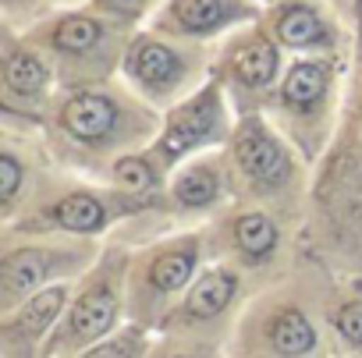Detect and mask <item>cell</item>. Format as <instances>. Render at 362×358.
Returning a JSON list of instances; mask_svg holds the SVG:
<instances>
[{"label":"cell","mask_w":362,"mask_h":358,"mask_svg":"<svg viewBox=\"0 0 362 358\" xmlns=\"http://www.w3.org/2000/svg\"><path fill=\"white\" fill-rule=\"evenodd\" d=\"M235 203L238 192H235L231 160L228 149H217L181 163L170 174L163 192V217L170 231H196V227H210Z\"/></svg>","instance_id":"ac0fdd59"},{"label":"cell","mask_w":362,"mask_h":358,"mask_svg":"<svg viewBox=\"0 0 362 358\" xmlns=\"http://www.w3.org/2000/svg\"><path fill=\"white\" fill-rule=\"evenodd\" d=\"M348 68L351 61L344 57H288L284 78L267 107L270 124L313 163V170L337 138Z\"/></svg>","instance_id":"8992f818"},{"label":"cell","mask_w":362,"mask_h":358,"mask_svg":"<svg viewBox=\"0 0 362 358\" xmlns=\"http://www.w3.org/2000/svg\"><path fill=\"white\" fill-rule=\"evenodd\" d=\"M302 256L323 263L334 277L362 280V18L355 25L341 128L313 170Z\"/></svg>","instance_id":"6da1fadb"},{"label":"cell","mask_w":362,"mask_h":358,"mask_svg":"<svg viewBox=\"0 0 362 358\" xmlns=\"http://www.w3.org/2000/svg\"><path fill=\"white\" fill-rule=\"evenodd\" d=\"M57 93L61 82L50 57L22 32L0 29V128L43 135Z\"/></svg>","instance_id":"9a60e30c"},{"label":"cell","mask_w":362,"mask_h":358,"mask_svg":"<svg viewBox=\"0 0 362 358\" xmlns=\"http://www.w3.org/2000/svg\"><path fill=\"white\" fill-rule=\"evenodd\" d=\"M206 234H210V256L217 263L238 266L259 287L281 280L302 259V227L252 203L228 206L206 227Z\"/></svg>","instance_id":"8fae6325"},{"label":"cell","mask_w":362,"mask_h":358,"mask_svg":"<svg viewBox=\"0 0 362 358\" xmlns=\"http://www.w3.org/2000/svg\"><path fill=\"white\" fill-rule=\"evenodd\" d=\"M146 358H231V351L199 344V340H185V337H170V333H156Z\"/></svg>","instance_id":"d4e9b609"},{"label":"cell","mask_w":362,"mask_h":358,"mask_svg":"<svg viewBox=\"0 0 362 358\" xmlns=\"http://www.w3.org/2000/svg\"><path fill=\"white\" fill-rule=\"evenodd\" d=\"M235 124H238V114H235L228 93L210 78L199 93L174 103L163 114L160 131H156L149 149L174 174L181 163H189V160H196L203 153L228 149V142L235 135Z\"/></svg>","instance_id":"2e32d148"},{"label":"cell","mask_w":362,"mask_h":358,"mask_svg":"<svg viewBox=\"0 0 362 358\" xmlns=\"http://www.w3.org/2000/svg\"><path fill=\"white\" fill-rule=\"evenodd\" d=\"M93 8H100L103 15H110L132 29H146L153 22V15L163 8V0H93Z\"/></svg>","instance_id":"4316f807"},{"label":"cell","mask_w":362,"mask_h":358,"mask_svg":"<svg viewBox=\"0 0 362 358\" xmlns=\"http://www.w3.org/2000/svg\"><path fill=\"white\" fill-rule=\"evenodd\" d=\"M167 181H170V170L153 156V149L128 153L103 174V185H110L124 196H139V199H163Z\"/></svg>","instance_id":"603a6c76"},{"label":"cell","mask_w":362,"mask_h":358,"mask_svg":"<svg viewBox=\"0 0 362 358\" xmlns=\"http://www.w3.org/2000/svg\"><path fill=\"white\" fill-rule=\"evenodd\" d=\"M267 8L256 0H163V8L153 15L149 29L185 40V43H203L217 47L231 32L259 22Z\"/></svg>","instance_id":"d6986e66"},{"label":"cell","mask_w":362,"mask_h":358,"mask_svg":"<svg viewBox=\"0 0 362 358\" xmlns=\"http://www.w3.org/2000/svg\"><path fill=\"white\" fill-rule=\"evenodd\" d=\"M330 270L309 256L291 273L267 284L245 309L231 340V358H316L323 344V294Z\"/></svg>","instance_id":"3957f363"},{"label":"cell","mask_w":362,"mask_h":358,"mask_svg":"<svg viewBox=\"0 0 362 358\" xmlns=\"http://www.w3.org/2000/svg\"><path fill=\"white\" fill-rule=\"evenodd\" d=\"M54 11H71V8H89L93 0H50Z\"/></svg>","instance_id":"83f0119b"},{"label":"cell","mask_w":362,"mask_h":358,"mask_svg":"<svg viewBox=\"0 0 362 358\" xmlns=\"http://www.w3.org/2000/svg\"><path fill=\"white\" fill-rule=\"evenodd\" d=\"M135 32L139 29L89 4L71 11H50L22 36L50 57L61 89H82L121 78V61Z\"/></svg>","instance_id":"52a82bcc"},{"label":"cell","mask_w":362,"mask_h":358,"mask_svg":"<svg viewBox=\"0 0 362 358\" xmlns=\"http://www.w3.org/2000/svg\"><path fill=\"white\" fill-rule=\"evenodd\" d=\"M263 25L288 57H344L355 50V22L337 0H281Z\"/></svg>","instance_id":"e0dca14e"},{"label":"cell","mask_w":362,"mask_h":358,"mask_svg":"<svg viewBox=\"0 0 362 358\" xmlns=\"http://www.w3.org/2000/svg\"><path fill=\"white\" fill-rule=\"evenodd\" d=\"M128 266H132V245L107 241L96 266L75 280L64 319L47 347V358H71L93 344L110 340L128 326Z\"/></svg>","instance_id":"9c48e42d"},{"label":"cell","mask_w":362,"mask_h":358,"mask_svg":"<svg viewBox=\"0 0 362 358\" xmlns=\"http://www.w3.org/2000/svg\"><path fill=\"white\" fill-rule=\"evenodd\" d=\"M54 11L50 0H0V29L29 32L36 22H43Z\"/></svg>","instance_id":"484cf974"},{"label":"cell","mask_w":362,"mask_h":358,"mask_svg":"<svg viewBox=\"0 0 362 358\" xmlns=\"http://www.w3.org/2000/svg\"><path fill=\"white\" fill-rule=\"evenodd\" d=\"M153 337H156V333H149V330L128 323V326H124L121 333H114L110 340L93 344V347H86V351H78V354H71V358H146L149 347H153Z\"/></svg>","instance_id":"cb8c5ba5"},{"label":"cell","mask_w":362,"mask_h":358,"mask_svg":"<svg viewBox=\"0 0 362 358\" xmlns=\"http://www.w3.org/2000/svg\"><path fill=\"white\" fill-rule=\"evenodd\" d=\"M259 8H274V4H281V0H256Z\"/></svg>","instance_id":"f1b7e54d"},{"label":"cell","mask_w":362,"mask_h":358,"mask_svg":"<svg viewBox=\"0 0 362 358\" xmlns=\"http://www.w3.org/2000/svg\"><path fill=\"white\" fill-rule=\"evenodd\" d=\"M214 57L217 47L185 43L146 25L132 36L124 50L121 82L153 110L167 114L174 103L189 100L214 78Z\"/></svg>","instance_id":"7c38bea8"},{"label":"cell","mask_w":362,"mask_h":358,"mask_svg":"<svg viewBox=\"0 0 362 358\" xmlns=\"http://www.w3.org/2000/svg\"><path fill=\"white\" fill-rule=\"evenodd\" d=\"M75 284H57L0 316V358H47Z\"/></svg>","instance_id":"44dd1931"},{"label":"cell","mask_w":362,"mask_h":358,"mask_svg":"<svg viewBox=\"0 0 362 358\" xmlns=\"http://www.w3.org/2000/svg\"><path fill=\"white\" fill-rule=\"evenodd\" d=\"M316 358H334V354H330V351H320V354H316Z\"/></svg>","instance_id":"f546056e"},{"label":"cell","mask_w":362,"mask_h":358,"mask_svg":"<svg viewBox=\"0 0 362 358\" xmlns=\"http://www.w3.org/2000/svg\"><path fill=\"white\" fill-rule=\"evenodd\" d=\"M238 203L263 206L305 231L313 203V163L270 124L267 114H245L228 142Z\"/></svg>","instance_id":"277c9868"},{"label":"cell","mask_w":362,"mask_h":358,"mask_svg":"<svg viewBox=\"0 0 362 358\" xmlns=\"http://www.w3.org/2000/svg\"><path fill=\"white\" fill-rule=\"evenodd\" d=\"M107 241L68 234H18L0 231V316L36 298L47 287L82 280Z\"/></svg>","instance_id":"30bf717a"},{"label":"cell","mask_w":362,"mask_h":358,"mask_svg":"<svg viewBox=\"0 0 362 358\" xmlns=\"http://www.w3.org/2000/svg\"><path fill=\"white\" fill-rule=\"evenodd\" d=\"M288 68V54L277 47L270 29L259 22L231 32L224 43H217L214 57V82L228 93L238 117L245 114H267L281 78Z\"/></svg>","instance_id":"5bb4252c"},{"label":"cell","mask_w":362,"mask_h":358,"mask_svg":"<svg viewBox=\"0 0 362 358\" xmlns=\"http://www.w3.org/2000/svg\"><path fill=\"white\" fill-rule=\"evenodd\" d=\"M160 121V110L114 78L100 85L61 89L47 114L43 142L64 174L103 181V174L121 156L153 145Z\"/></svg>","instance_id":"7a4b0ae2"},{"label":"cell","mask_w":362,"mask_h":358,"mask_svg":"<svg viewBox=\"0 0 362 358\" xmlns=\"http://www.w3.org/2000/svg\"><path fill=\"white\" fill-rule=\"evenodd\" d=\"M214 263L206 227L174 231L132 249L128 266V323L160 333L167 316L189 294L199 273Z\"/></svg>","instance_id":"ba28073f"},{"label":"cell","mask_w":362,"mask_h":358,"mask_svg":"<svg viewBox=\"0 0 362 358\" xmlns=\"http://www.w3.org/2000/svg\"><path fill=\"white\" fill-rule=\"evenodd\" d=\"M153 217H163V199L124 196L103 181H86V177L64 174L57 167L36 192V199L29 203V210L11 227H0V231L107 241L121 231L142 227Z\"/></svg>","instance_id":"5b68a950"},{"label":"cell","mask_w":362,"mask_h":358,"mask_svg":"<svg viewBox=\"0 0 362 358\" xmlns=\"http://www.w3.org/2000/svg\"><path fill=\"white\" fill-rule=\"evenodd\" d=\"M323 344L334 358H362V280L330 277L323 294Z\"/></svg>","instance_id":"7402d4cb"},{"label":"cell","mask_w":362,"mask_h":358,"mask_svg":"<svg viewBox=\"0 0 362 358\" xmlns=\"http://www.w3.org/2000/svg\"><path fill=\"white\" fill-rule=\"evenodd\" d=\"M57 170L43 135L0 128V227H11Z\"/></svg>","instance_id":"ffe728a7"},{"label":"cell","mask_w":362,"mask_h":358,"mask_svg":"<svg viewBox=\"0 0 362 358\" xmlns=\"http://www.w3.org/2000/svg\"><path fill=\"white\" fill-rule=\"evenodd\" d=\"M259 291L263 287L252 277H245L238 266L214 259L199 273V280L189 287V294L177 302V309L167 316L160 333L185 337V340H199V344H214V347L231 351L238 323H242L249 302Z\"/></svg>","instance_id":"4fadbf2b"}]
</instances>
